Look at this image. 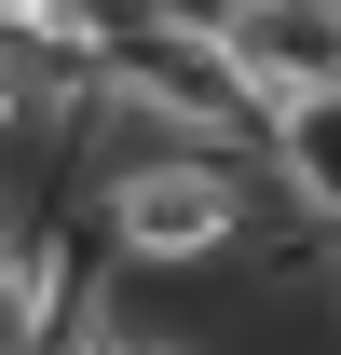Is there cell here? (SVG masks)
I'll return each instance as SVG.
<instances>
[{
	"label": "cell",
	"instance_id": "obj_3",
	"mask_svg": "<svg viewBox=\"0 0 341 355\" xmlns=\"http://www.w3.org/2000/svg\"><path fill=\"white\" fill-rule=\"evenodd\" d=\"M0 55H82V0H0Z\"/></svg>",
	"mask_w": 341,
	"mask_h": 355
},
{
	"label": "cell",
	"instance_id": "obj_2",
	"mask_svg": "<svg viewBox=\"0 0 341 355\" xmlns=\"http://www.w3.org/2000/svg\"><path fill=\"white\" fill-rule=\"evenodd\" d=\"M259 150H273V191H287V205H314V219L341 232V69L273 96V110H259Z\"/></svg>",
	"mask_w": 341,
	"mask_h": 355
},
{
	"label": "cell",
	"instance_id": "obj_1",
	"mask_svg": "<svg viewBox=\"0 0 341 355\" xmlns=\"http://www.w3.org/2000/svg\"><path fill=\"white\" fill-rule=\"evenodd\" d=\"M246 205H259V178H246V150H218V137H164V150H137V164L96 178L110 246H123V260H150V273H205V260H232Z\"/></svg>",
	"mask_w": 341,
	"mask_h": 355
},
{
	"label": "cell",
	"instance_id": "obj_4",
	"mask_svg": "<svg viewBox=\"0 0 341 355\" xmlns=\"http://www.w3.org/2000/svg\"><path fill=\"white\" fill-rule=\"evenodd\" d=\"M28 137V55H0V150Z\"/></svg>",
	"mask_w": 341,
	"mask_h": 355
}]
</instances>
